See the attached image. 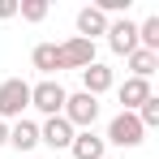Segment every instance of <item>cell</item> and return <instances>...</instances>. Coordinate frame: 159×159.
Instances as JSON below:
<instances>
[{"mask_svg": "<svg viewBox=\"0 0 159 159\" xmlns=\"http://www.w3.org/2000/svg\"><path fill=\"white\" fill-rule=\"evenodd\" d=\"M26 107H30V82L22 78L0 82V120H22Z\"/></svg>", "mask_w": 159, "mask_h": 159, "instance_id": "cell-1", "label": "cell"}, {"mask_svg": "<svg viewBox=\"0 0 159 159\" xmlns=\"http://www.w3.org/2000/svg\"><path fill=\"white\" fill-rule=\"evenodd\" d=\"M69 151H73V159H103L107 155V142L95 129H78L73 142H69Z\"/></svg>", "mask_w": 159, "mask_h": 159, "instance_id": "cell-10", "label": "cell"}, {"mask_svg": "<svg viewBox=\"0 0 159 159\" xmlns=\"http://www.w3.org/2000/svg\"><path fill=\"white\" fill-rule=\"evenodd\" d=\"M9 146H13V151H34V146H39V125L26 120V116L13 120V125H9Z\"/></svg>", "mask_w": 159, "mask_h": 159, "instance_id": "cell-11", "label": "cell"}, {"mask_svg": "<svg viewBox=\"0 0 159 159\" xmlns=\"http://www.w3.org/2000/svg\"><path fill=\"white\" fill-rule=\"evenodd\" d=\"M0 17H4V22L17 17V0H0Z\"/></svg>", "mask_w": 159, "mask_h": 159, "instance_id": "cell-17", "label": "cell"}, {"mask_svg": "<svg viewBox=\"0 0 159 159\" xmlns=\"http://www.w3.org/2000/svg\"><path fill=\"white\" fill-rule=\"evenodd\" d=\"M60 116L73 125V133L78 129H95V120H99V99H90V95H69L65 99V107H60Z\"/></svg>", "mask_w": 159, "mask_h": 159, "instance_id": "cell-3", "label": "cell"}, {"mask_svg": "<svg viewBox=\"0 0 159 159\" xmlns=\"http://www.w3.org/2000/svg\"><path fill=\"white\" fill-rule=\"evenodd\" d=\"M112 86H116V78H112V69H107V65H99V60H95V65H86V69H82V95L99 99V95H103V90H112Z\"/></svg>", "mask_w": 159, "mask_h": 159, "instance_id": "cell-8", "label": "cell"}, {"mask_svg": "<svg viewBox=\"0 0 159 159\" xmlns=\"http://www.w3.org/2000/svg\"><path fill=\"white\" fill-rule=\"evenodd\" d=\"M30 65H34L43 78L60 73V52H56V43H34V52H30Z\"/></svg>", "mask_w": 159, "mask_h": 159, "instance_id": "cell-13", "label": "cell"}, {"mask_svg": "<svg viewBox=\"0 0 159 159\" xmlns=\"http://www.w3.org/2000/svg\"><path fill=\"white\" fill-rule=\"evenodd\" d=\"M142 138H146V129L138 125V116L133 112H116L103 142H112V146H142Z\"/></svg>", "mask_w": 159, "mask_h": 159, "instance_id": "cell-4", "label": "cell"}, {"mask_svg": "<svg viewBox=\"0 0 159 159\" xmlns=\"http://www.w3.org/2000/svg\"><path fill=\"white\" fill-rule=\"evenodd\" d=\"M39 142L52 146V151H69V142H73V125H69L65 116H48V120L39 125Z\"/></svg>", "mask_w": 159, "mask_h": 159, "instance_id": "cell-7", "label": "cell"}, {"mask_svg": "<svg viewBox=\"0 0 159 159\" xmlns=\"http://www.w3.org/2000/svg\"><path fill=\"white\" fill-rule=\"evenodd\" d=\"M103 159H112V155H103Z\"/></svg>", "mask_w": 159, "mask_h": 159, "instance_id": "cell-19", "label": "cell"}, {"mask_svg": "<svg viewBox=\"0 0 159 159\" xmlns=\"http://www.w3.org/2000/svg\"><path fill=\"white\" fill-rule=\"evenodd\" d=\"M107 48H112L116 56L138 52V22H129V17H116V22H107Z\"/></svg>", "mask_w": 159, "mask_h": 159, "instance_id": "cell-6", "label": "cell"}, {"mask_svg": "<svg viewBox=\"0 0 159 159\" xmlns=\"http://www.w3.org/2000/svg\"><path fill=\"white\" fill-rule=\"evenodd\" d=\"M129 78H142V82H151V73H155L159 69V52H142V48H138V52H129Z\"/></svg>", "mask_w": 159, "mask_h": 159, "instance_id": "cell-14", "label": "cell"}, {"mask_svg": "<svg viewBox=\"0 0 159 159\" xmlns=\"http://www.w3.org/2000/svg\"><path fill=\"white\" fill-rule=\"evenodd\" d=\"M9 142V120H0V146Z\"/></svg>", "mask_w": 159, "mask_h": 159, "instance_id": "cell-18", "label": "cell"}, {"mask_svg": "<svg viewBox=\"0 0 159 159\" xmlns=\"http://www.w3.org/2000/svg\"><path fill=\"white\" fill-rule=\"evenodd\" d=\"M17 13L26 22H43L48 17V0H17Z\"/></svg>", "mask_w": 159, "mask_h": 159, "instance_id": "cell-16", "label": "cell"}, {"mask_svg": "<svg viewBox=\"0 0 159 159\" xmlns=\"http://www.w3.org/2000/svg\"><path fill=\"white\" fill-rule=\"evenodd\" d=\"M95 34H107V17L95 4H86V9H78V39H90L95 43Z\"/></svg>", "mask_w": 159, "mask_h": 159, "instance_id": "cell-12", "label": "cell"}, {"mask_svg": "<svg viewBox=\"0 0 159 159\" xmlns=\"http://www.w3.org/2000/svg\"><path fill=\"white\" fill-rule=\"evenodd\" d=\"M116 99H120V112H138V107L151 99V82H142V78H125L120 86H116Z\"/></svg>", "mask_w": 159, "mask_h": 159, "instance_id": "cell-9", "label": "cell"}, {"mask_svg": "<svg viewBox=\"0 0 159 159\" xmlns=\"http://www.w3.org/2000/svg\"><path fill=\"white\" fill-rule=\"evenodd\" d=\"M56 52H60V69H78L82 73L86 65H95V43H90V39H78V34H73L69 43H60Z\"/></svg>", "mask_w": 159, "mask_h": 159, "instance_id": "cell-5", "label": "cell"}, {"mask_svg": "<svg viewBox=\"0 0 159 159\" xmlns=\"http://www.w3.org/2000/svg\"><path fill=\"white\" fill-rule=\"evenodd\" d=\"M138 48L142 52H159V17H146L138 26Z\"/></svg>", "mask_w": 159, "mask_h": 159, "instance_id": "cell-15", "label": "cell"}, {"mask_svg": "<svg viewBox=\"0 0 159 159\" xmlns=\"http://www.w3.org/2000/svg\"><path fill=\"white\" fill-rule=\"evenodd\" d=\"M65 99H69V90H65L56 78H43V82H34V86H30V107H34V112H43V116H60Z\"/></svg>", "mask_w": 159, "mask_h": 159, "instance_id": "cell-2", "label": "cell"}]
</instances>
